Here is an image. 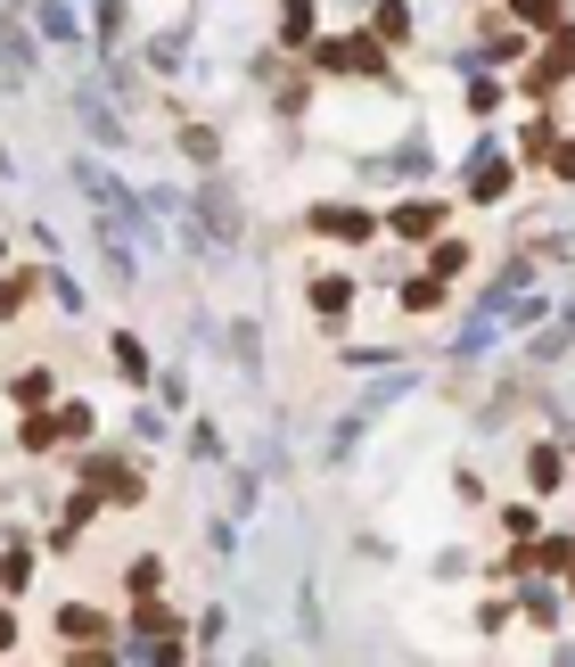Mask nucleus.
<instances>
[{"mask_svg": "<svg viewBox=\"0 0 575 667\" xmlns=\"http://www.w3.org/2000/svg\"><path fill=\"white\" fill-rule=\"evenodd\" d=\"M26 586H33V552H26V545H9V552H0V594L17 601Z\"/></svg>", "mask_w": 575, "mask_h": 667, "instance_id": "nucleus-10", "label": "nucleus"}, {"mask_svg": "<svg viewBox=\"0 0 575 667\" xmlns=\"http://www.w3.org/2000/svg\"><path fill=\"white\" fill-rule=\"evenodd\" d=\"M559 478H567V462H559V445H535V462H526V487H559Z\"/></svg>", "mask_w": 575, "mask_h": 667, "instance_id": "nucleus-11", "label": "nucleus"}, {"mask_svg": "<svg viewBox=\"0 0 575 667\" xmlns=\"http://www.w3.org/2000/svg\"><path fill=\"white\" fill-rule=\"evenodd\" d=\"M0 264H9V239H0Z\"/></svg>", "mask_w": 575, "mask_h": 667, "instance_id": "nucleus-21", "label": "nucleus"}, {"mask_svg": "<svg viewBox=\"0 0 575 667\" xmlns=\"http://www.w3.org/2000/svg\"><path fill=\"white\" fill-rule=\"evenodd\" d=\"M116 371H123L132 388H157V371H148V346L132 339V330H116Z\"/></svg>", "mask_w": 575, "mask_h": 667, "instance_id": "nucleus-8", "label": "nucleus"}, {"mask_svg": "<svg viewBox=\"0 0 575 667\" xmlns=\"http://www.w3.org/2000/svg\"><path fill=\"white\" fill-rule=\"evenodd\" d=\"M58 635L67 643H108V618H99L91 601H67V610H58Z\"/></svg>", "mask_w": 575, "mask_h": 667, "instance_id": "nucleus-6", "label": "nucleus"}, {"mask_svg": "<svg viewBox=\"0 0 575 667\" xmlns=\"http://www.w3.org/2000/svg\"><path fill=\"white\" fill-rule=\"evenodd\" d=\"M444 305V281L428 273V281H403V314H436Z\"/></svg>", "mask_w": 575, "mask_h": 667, "instance_id": "nucleus-13", "label": "nucleus"}, {"mask_svg": "<svg viewBox=\"0 0 575 667\" xmlns=\"http://www.w3.org/2000/svg\"><path fill=\"white\" fill-rule=\"evenodd\" d=\"M378 41H412V9H403V0L378 9Z\"/></svg>", "mask_w": 575, "mask_h": 667, "instance_id": "nucleus-16", "label": "nucleus"}, {"mask_svg": "<svg viewBox=\"0 0 575 667\" xmlns=\"http://www.w3.org/2000/svg\"><path fill=\"white\" fill-rule=\"evenodd\" d=\"M313 67L321 75H387V41L378 33H329V41H313Z\"/></svg>", "mask_w": 575, "mask_h": 667, "instance_id": "nucleus-1", "label": "nucleus"}, {"mask_svg": "<svg viewBox=\"0 0 575 667\" xmlns=\"http://www.w3.org/2000/svg\"><path fill=\"white\" fill-rule=\"evenodd\" d=\"M428 273H436V281L468 273V247H460V239H436V247H428Z\"/></svg>", "mask_w": 575, "mask_h": 667, "instance_id": "nucleus-14", "label": "nucleus"}, {"mask_svg": "<svg viewBox=\"0 0 575 667\" xmlns=\"http://www.w3.org/2000/svg\"><path fill=\"white\" fill-rule=\"evenodd\" d=\"M313 232H329V239L361 247V239H370V215H361V206H313Z\"/></svg>", "mask_w": 575, "mask_h": 667, "instance_id": "nucleus-3", "label": "nucleus"}, {"mask_svg": "<svg viewBox=\"0 0 575 667\" xmlns=\"http://www.w3.org/2000/svg\"><path fill=\"white\" fill-rule=\"evenodd\" d=\"M313 314H321V322L354 314V281H346V273H321V281H313Z\"/></svg>", "mask_w": 575, "mask_h": 667, "instance_id": "nucleus-7", "label": "nucleus"}, {"mask_svg": "<svg viewBox=\"0 0 575 667\" xmlns=\"http://www.w3.org/2000/svg\"><path fill=\"white\" fill-rule=\"evenodd\" d=\"M468 108H477V116H494V108H502V82H494V75H485V82H468Z\"/></svg>", "mask_w": 575, "mask_h": 667, "instance_id": "nucleus-17", "label": "nucleus"}, {"mask_svg": "<svg viewBox=\"0 0 575 667\" xmlns=\"http://www.w3.org/2000/svg\"><path fill=\"white\" fill-rule=\"evenodd\" d=\"M0 651H17V618L9 610H0Z\"/></svg>", "mask_w": 575, "mask_h": 667, "instance_id": "nucleus-20", "label": "nucleus"}, {"mask_svg": "<svg viewBox=\"0 0 575 667\" xmlns=\"http://www.w3.org/2000/svg\"><path fill=\"white\" fill-rule=\"evenodd\" d=\"M280 41H296V50L313 41V0H280Z\"/></svg>", "mask_w": 575, "mask_h": 667, "instance_id": "nucleus-12", "label": "nucleus"}, {"mask_svg": "<svg viewBox=\"0 0 575 667\" xmlns=\"http://www.w3.org/2000/svg\"><path fill=\"white\" fill-rule=\"evenodd\" d=\"M58 395V371L50 363H26V371H9V404L26 412V404H50Z\"/></svg>", "mask_w": 575, "mask_h": 667, "instance_id": "nucleus-5", "label": "nucleus"}, {"mask_svg": "<svg viewBox=\"0 0 575 667\" xmlns=\"http://www.w3.org/2000/svg\"><path fill=\"white\" fill-rule=\"evenodd\" d=\"M123 586H132V601H157V594H165V560H157V552H140L132 569H123Z\"/></svg>", "mask_w": 575, "mask_h": 667, "instance_id": "nucleus-9", "label": "nucleus"}, {"mask_svg": "<svg viewBox=\"0 0 575 667\" xmlns=\"http://www.w3.org/2000/svg\"><path fill=\"white\" fill-rule=\"evenodd\" d=\"M468 206H502L509 198V157L502 149H477V157H468V190H460Z\"/></svg>", "mask_w": 575, "mask_h": 667, "instance_id": "nucleus-2", "label": "nucleus"}, {"mask_svg": "<svg viewBox=\"0 0 575 667\" xmlns=\"http://www.w3.org/2000/svg\"><path fill=\"white\" fill-rule=\"evenodd\" d=\"M26 297H33V273H17V281H0V322H17V314H26Z\"/></svg>", "mask_w": 575, "mask_h": 667, "instance_id": "nucleus-15", "label": "nucleus"}, {"mask_svg": "<svg viewBox=\"0 0 575 667\" xmlns=\"http://www.w3.org/2000/svg\"><path fill=\"white\" fill-rule=\"evenodd\" d=\"M551 174H559V182H575V140H551Z\"/></svg>", "mask_w": 575, "mask_h": 667, "instance_id": "nucleus-19", "label": "nucleus"}, {"mask_svg": "<svg viewBox=\"0 0 575 667\" xmlns=\"http://www.w3.org/2000/svg\"><path fill=\"white\" fill-rule=\"evenodd\" d=\"M387 223H395V239H436V223H444V206H436V198H403V206H395V215H387Z\"/></svg>", "mask_w": 575, "mask_h": 667, "instance_id": "nucleus-4", "label": "nucleus"}, {"mask_svg": "<svg viewBox=\"0 0 575 667\" xmlns=\"http://www.w3.org/2000/svg\"><path fill=\"white\" fill-rule=\"evenodd\" d=\"M518 17L526 26H559V0H518Z\"/></svg>", "mask_w": 575, "mask_h": 667, "instance_id": "nucleus-18", "label": "nucleus"}]
</instances>
